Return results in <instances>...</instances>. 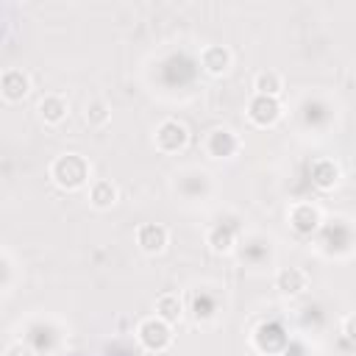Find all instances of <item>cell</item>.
I'll list each match as a JSON object with an SVG mask.
<instances>
[{"mask_svg":"<svg viewBox=\"0 0 356 356\" xmlns=\"http://www.w3.org/2000/svg\"><path fill=\"white\" fill-rule=\"evenodd\" d=\"M50 181L64 189V192H75L89 181V164L83 156L78 153H64L58 159H53L50 164Z\"/></svg>","mask_w":356,"mask_h":356,"instance_id":"obj_1","label":"cell"},{"mask_svg":"<svg viewBox=\"0 0 356 356\" xmlns=\"http://www.w3.org/2000/svg\"><path fill=\"white\" fill-rule=\"evenodd\" d=\"M136 339L142 342L145 350H153V353H161L172 345V325L161 317H147L139 323L136 328Z\"/></svg>","mask_w":356,"mask_h":356,"instance_id":"obj_2","label":"cell"},{"mask_svg":"<svg viewBox=\"0 0 356 356\" xmlns=\"http://www.w3.org/2000/svg\"><path fill=\"white\" fill-rule=\"evenodd\" d=\"M153 142H156V147H159L161 153H178V150L186 147L189 131H186V125L178 122V120H164V122L156 128Z\"/></svg>","mask_w":356,"mask_h":356,"instance_id":"obj_3","label":"cell"},{"mask_svg":"<svg viewBox=\"0 0 356 356\" xmlns=\"http://www.w3.org/2000/svg\"><path fill=\"white\" fill-rule=\"evenodd\" d=\"M0 92H3V97L8 103H17V100L28 97V92H31V75L22 67L3 70V75H0Z\"/></svg>","mask_w":356,"mask_h":356,"instance_id":"obj_4","label":"cell"},{"mask_svg":"<svg viewBox=\"0 0 356 356\" xmlns=\"http://www.w3.org/2000/svg\"><path fill=\"white\" fill-rule=\"evenodd\" d=\"M167 242H170V231L161 222H145V225L136 228V245L147 256L161 253L167 248Z\"/></svg>","mask_w":356,"mask_h":356,"instance_id":"obj_5","label":"cell"},{"mask_svg":"<svg viewBox=\"0 0 356 356\" xmlns=\"http://www.w3.org/2000/svg\"><path fill=\"white\" fill-rule=\"evenodd\" d=\"M248 117H250V122L259 125V128H267V125L278 122V117H281V103H278V97L253 95V100L248 103Z\"/></svg>","mask_w":356,"mask_h":356,"instance_id":"obj_6","label":"cell"},{"mask_svg":"<svg viewBox=\"0 0 356 356\" xmlns=\"http://www.w3.org/2000/svg\"><path fill=\"white\" fill-rule=\"evenodd\" d=\"M231 50L225 44H209L200 50V67L209 72V75H225L231 70Z\"/></svg>","mask_w":356,"mask_h":356,"instance_id":"obj_7","label":"cell"},{"mask_svg":"<svg viewBox=\"0 0 356 356\" xmlns=\"http://www.w3.org/2000/svg\"><path fill=\"white\" fill-rule=\"evenodd\" d=\"M239 150V139L228 131V128H214V131H209V136H206V153L211 156V159H228V156H234Z\"/></svg>","mask_w":356,"mask_h":356,"instance_id":"obj_8","label":"cell"},{"mask_svg":"<svg viewBox=\"0 0 356 356\" xmlns=\"http://www.w3.org/2000/svg\"><path fill=\"white\" fill-rule=\"evenodd\" d=\"M275 289L284 295H300L309 289V273L303 267H281L275 273Z\"/></svg>","mask_w":356,"mask_h":356,"instance_id":"obj_9","label":"cell"},{"mask_svg":"<svg viewBox=\"0 0 356 356\" xmlns=\"http://www.w3.org/2000/svg\"><path fill=\"white\" fill-rule=\"evenodd\" d=\"M289 225L298 231V234H312L317 231L320 225V209L312 206V203H295L289 209Z\"/></svg>","mask_w":356,"mask_h":356,"instance_id":"obj_10","label":"cell"},{"mask_svg":"<svg viewBox=\"0 0 356 356\" xmlns=\"http://www.w3.org/2000/svg\"><path fill=\"white\" fill-rule=\"evenodd\" d=\"M67 111H70L67 97H61V95H56V92H50V95H44V97L39 100V117H42L47 125H58V122L67 117Z\"/></svg>","mask_w":356,"mask_h":356,"instance_id":"obj_11","label":"cell"},{"mask_svg":"<svg viewBox=\"0 0 356 356\" xmlns=\"http://www.w3.org/2000/svg\"><path fill=\"white\" fill-rule=\"evenodd\" d=\"M117 197H120V192H117V186L108 181V178H97V181H92V186H89V203L95 206V209H111L114 203H117Z\"/></svg>","mask_w":356,"mask_h":356,"instance_id":"obj_12","label":"cell"},{"mask_svg":"<svg viewBox=\"0 0 356 356\" xmlns=\"http://www.w3.org/2000/svg\"><path fill=\"white\" fill-rule=\"evenodd\" d=\"M156 317L167 320L170 325L184 317V298L178 292H164L156 298Z\"/></svg>","mask_w":356,"mask_h":356,"instance_id":"obj_13","label":"cell"},{"mask_svg":"<svg viewBox=\"0 0 356 356\" xmlns=\"http://www.w3.org/2000/svg\"><path fill=\"white\" fill-rule=\"evenodd\" d=\"M253 92L264 97H278L284 92V78L275 70H261L253 75Z\"/></svg>","mask_w":356,"mask_h":356,"instance_id":"obj_14","label":"cell"},{"mask_svg":"<svg viewBox=\"0 0 356 356\" xmlns=\"http://www.w3.org/2000/svg\"><path fill=\"white\" fill-rule=\"evenodd\" d=\"M312 181L320 189H334V184L339 181V167L331 159H320L312 164Z\"/></svg>","mask_w":356,"mask_h":356,"instance_id":"obj_15","label":"cell"},{"mask_svg":"<svg viewBox=\"0 0 356 356\" xmlns=\"http://www.w3.org/2000/svg\"><path fill=\"white\" fill-rule=\"evenodd\" d=\"M206 245H209L214 253H228V250L234 248V234H231V228H225V225H214V228H209V234H206Z\"/></svg>","mask_w":356,"mask_h":356,"instance_id":"obj_16","label":"cell"},{"mask_svg":"<svg viewBox=\"0 0 356 356\" xmlns=\"http://www.w3.org/2000/svg\"><path fill=\"white\" fill-rule=\"evenodd\" d=\"M108 120H111V106L106 100L95 97L86 103V122L92 128H103V125H108Z\"/></svg>","mask_w":356,"mask_h":356,"instance_id":"obj_17","label":"cell"},{"mask_svg":"<svg viewBox=\"0 0 356 356\" xmlns=\"http://www.w3.org/2000/svg\"><path fill=\"white\" fill-rule=\"evenodd\" d=\"M342 334H345V339L356 342V314H348V317L342 320Z\"/></svg>","mask_w":356,"mask_h":356,"instance_id":"obj_18","label":"cell"},{"mask_svg":"<svg viewBox=\"0 0 356 356\" xmlns=\"http://www.w3.org/2000/svg\"><path fill=\"white\" fill-rule=\"evenodd\" d=\"M3 356H33V350H31L28 345H22V342H11Z\"/></svg>","mask_w":356,"mask_h":356,"instance_id":"obj_19","label":"cell"}]
</instances>
